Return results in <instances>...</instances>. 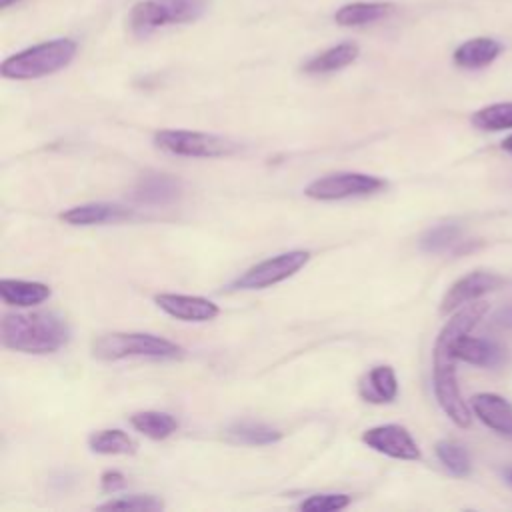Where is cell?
<instances>
[{"instance_id":"obj_1","label":"cell","mask_w":512,"mask_h":512,"mask_svg":"<svg viewBox=\"0 0 512 512\" xmlns=\"http://www.w3.org/2000/svg\"><path fill=\"white\" fill-rule=\"evenodd\" d=\"M2 344L24 354H52L60 350L68 338V322L56 312L6 314L0 324Z\"/></svg>"},{"instance_id":"obj_2","label":"cell","mask_w":512,"mask_h":512,"mask_svg":"<svg viewBox=\"0 0 512 512\" xmlns=\"http://www.w3.org/2000/svg\"><path fill=\"white\" fill-rule=\"evenodd\" d=\"M76 50L78 46L70 38L42 42L8 56L0 66V74L12 80L42 78L66 68L76 56Z\"/></svg>"},{"instance_id":"obj_3","label":"cell","mask_w":512,"mask_h":512,"mask_svg":"<svg viewBox=\"0 0 512 512\" xmlns=\"http://www.w3.org/2000/svg\"><path fill=\"white\" fill-rule=\"evenodd\" d=\"M182 348L162 336L146 332H112L98 336L92 342V356L98 360H124V358H178Z\"/></svg>"},{"instance_id":"obj_4","label":"cell","mask_w":512,"mask_h":512,"mask_svg":"<svg viewBox=\"0 0 512 512\" xmlns=\"http://www.w3.org/2000/svg\"><path fill=\"white\" fill-rule=\"evenodd\" d=\"M456 358L450 352V336L442 328L436 336L434 350H432V382L434 394L440 408L456 426H470L472 414L460 394L458 380H456Z\"/></svg>"},{"instance_id":"obj_5","label":"cell","mask_w":512,"mask_h":512,"mask_svg":"<svg viewBox=\"0 0 512 512\" xmlns=\"http://www.w3.org/2000/svg\"><path fill=\"white\" fill-rule=\"evenodd\" d=\"M204 8V0H142L130 12V28L146 36L162 26L194 22Z\"/></svg>"},{"instance_id":"obj_6","label":"cell","mask_w":512,"mask_h":512,"mask_svg":"<svg viewBox=\"0 0 512 512\" xmlns=\"http://www.w3.org/2000/svg\"><path fill=\"white\" fill-rule=\"evenodd\" d=\"M154 144L168 154L188 158H220L238 150L230 138L196 130H160L154 134Z\"/></svg>"},{"instance_id":"obj_7","label":"cell","mask_w":512,"mask_h":512,"mask_svg":"<svg viewBox=\"0 0 512 512\" xmlns=\"http://www.w3.org/2000/svg\"><path fill=\"white\" fill-rule=\"evenodd\" d=\"M386 188V182L372 174L362 172H336L322 178L312 180L304 194L312 200H344V198H358V196H370Z\"/></svg>"},{"instance_id":"obj_8","label":"cell","mask_w":512,"mask_h":512,"mask_svg":"<svg viewBox=\"0 0 512 512\" xmlns=\"http://www.w3.org/2000/svg\"><path fill=\"white\" fill-rule=\"evenodd\" d=\"M310 260V252L306 250H288L282 254H276L272 258H266L252 268H248L242 276H238L232 282V288L240 290H262L268 286H274L282 280H288L294 276L300 268L306 266Z\"/></svg>"},{"instance_id":"obj_9","label":"cell","mask_w":512,"mask_h":512,"mask_svg":"<svg viewBox=\"0 0 512 512\" xmlns=\"http://www.w3.org/2000/svg\"><path fill=\"white\" fill-rule=\"evenodd\" d=\"M362 442L396 460H418L420 458V448L416 444V440L412 438V434L400 426V424H382V426H374L368 428L362 434Z\"/></svg>"},{"instance_id":"obj_10","label":"cell","mask_w":512,"mask_h":512,"mask_svg":"<svg viewBox=\"0 0 512 512\" xmlns=\"http://www.w3.org/2000/svg\"><path fill=\"white\" fill-rule=\"evenodd\" d=\"M506 280L494 272H484V270H476V272H468L466 276L458 278L448 292L444 294L442 302H440V312L442 314H450L456 312L458 308H462L468 302H474L476 298H480L486 292H492L496 288H500Z\"/></svg>"},{"instance_id":"obj_11","label":"cell","mask_w":512,"mask_h":512,"mask_svg":"<svg viewBox=\"0 0 512 512\" xmlns=\"http://www.w3.org/2000/svg\"><path fill=\"white\" fill-rule=\"evenodd\" d=\"M156 306L166 312L168 316L184 322H208L218 316V306L202 296H190V294H156L154 296Z\"/></svg>"},{"instance_id":"obj_12","label":"cell","mask_w":512,"mask_h":512,"mask_svg":"<svg viewBox=\"0 0 512 512\" xmlns=\"http://www.w3.org/2000/svg\"><path fill=\"white\" fill-rule=\"evenodd\" d=\"M182 192L180 182L170 176V174H160V172H150L138 178L132 198L140 204H150V206H166L178 200Z\"/></svg>"},{"instance_id":"obj_13","label":"cell","mask_w":512,"mask_h":512,"mask_svg":"<svg viewBox=\"0 0 512 512\" xmlns=\"http://www.w3.org/2000/svg\"><path fill=\"white\" fill-rule=\"evenodd\" d=\"M474 414L494 432L512 436V404L492 392H480L472 396Z\"/></svg>"},{"instance_id":"obj_14","label":"cell","mask_w":512,"mask_h":512,"mask_svg":"<svg viewBox=\"0 0 512 512\" xmlns=\"http://www.w3.org/2000/svg\"><path fill=\"white\" fill-rule=\"evenodd\" d=\"M130 216H132V210L120 204L90 202V204L68 208L66 212L60 214V220H64L70 226H94V224H106V222H120Z\"/></svg>"},{"instance_id":"obj_15","label":"cell","mask_w":512,"mask_h":512,"mask_svg":"<svg viewBox=\"0 0 512 512\" xmlns=\"http://www.w3.org/2000/svg\"><path fill=\"white\" fill-rule=\"evenodd\" d=\"M358 394L372 404H386L398 396V380L390 366H374L358 382Z\"/></svg>"},{"instance_id":"obj_16","label":"cell","mask_w":512,"mask_h":512,"mask_svg":"<svg viewBox=\"0 0 512 512\" xmlns=\"http://www.w3.org/2000/svg\"><path fill=\"white\" fill-rule=\"evenodd\" d=\"M500 52H502V44L498 40L488 36H478L462 42L454 50L452 58H454V64L460 68L478 70L492 64L500 56Z\"/></svg>"},{"instance_id":"obj_17","label":"cell","mask_w":512,"mask_h":512,"mask_svg":"<svg viewBox=\"0 0 512 512\" xmlns=\"http://www.w3.org/2000/svg\"><path fill=\"white\" fill-rule=\"evenodd\" d=\"M0 296L8 306L16 308H30L50 298L48 284L30 282V280H16V278H2L0 280Z\"/></svg>"},{"instance_id":"obj_18","label":"cell","mask_w":512,"mask_h":512,"mask_svg":"<svg viewBox=\"0 0 512 512\" xmlns=\"http://www.w3.org/2000/svg\"><path fill=\"white\" fill-rule=\"evenodd\" d=\"M358 46L352 44V42H342V44H336L316 56H312L304 66L302 70L306 74H328V72H336V70H342L346 68L348 64H352L356 58H358Z\"/></svg>"},{"instance_id":"obj_19","label":"cell","mask_w":512,"mask_h":512,"mask_svg":"<svg viewBox=\"0 0 512 512\" xmlns=\"http://www.w3.org/2000/svg\"><path fill=\"white\" fill-rule=\"evenodd\" d=\"M392 10L388 2H352L336 10L334 20L340 26H364L384 18Z\"/></svg>"},{"instance_id":"obj_20","label":"cell","mask_w":512,"mask_h":512,"mask_svg":"<svg viewBox=\"0 0 512 512\" xmlns=\"http://www.w3.org/2000/svg\"><path fill=\"white\" fill-rule=\"evenodd\" d=\"M228 438L240 444H248V446H268L274 444L282 438V432L262 424V422H254V420H240L228 426L226 430Z\"/></svg>"},{"instance_id":"obj_21","label":"cell","mask_w":512,"mask_h":512,"mask_svg":"<svg viewBox=\"0 0 512 512\" xmlns=\"http://www.w3.org/2000/svg\"><path fill=\"white\" fill-rule=\"evenodd\" d=\"M130 424L134 430H138L140 434H144L152 440H164L178 428L176 418L172 414L160 412V410L134 412L130 416Z\"/></svg>"},{"instance_id":"obj_22","label":"cell","mask_w":512,"mask_h":512,"mask_svg":"<svg viewBox=\"0 0 512 512\" xmlns=\"http://www.w3.org/2000/svg\"><path fill=\"white\" fill-rule=\"evenodd\" d=\"M88 446H90L92 452L106 454V456L134 454L136 452V442L126 432H122L118 428L92 432L90 438H88Z\"/></svg>"},{"instance_id":"obj_23","label":"cell","mask_w":512,"mask_h":512,"mask_svg":"<svg viewBox=\"0 0 512 512\" xmlns=\"http://www.w3.org/2000/svg\"><path fill=\"white\" fill-rule=\"evenodd\" d=\"M460 226L446 222V224H436L428 228L422 238H420V248L428 254H440L450 250L456 242H460Z\"/></svg>"},{"instance_id":"obj_24","label":"cell","mask_w":512,"mask_h":512,"mask_svg":"<svg viewBox=\"0 0 512 512\" xmlns=\"http://www.w3.org/2000/svg\"><path fill=\"white\" fill-rule=\"evenodd\" d=\"M436 456L438 460L442 462V466L452 474V476H458V478H464L470 474L472 470V462H470V456L466 452V448L458 442H452V440H440L436 444Z\"/></svg>"},{"instance_id":"obj_25","label":"cell","mask_w":512,"mask_h":512,"mask_svg":"<svg viewBox=\"0 0 512 512\" xmlns=\"http://www.w3.org/2000/svg\"><path fill=\"white\" fill-rule=\"evenodd\" d=\"M472 124L480 130H504L512 128V102H496L480 108L472 116Z\"/></svg>"},{"instance_id":"obj_26","label":"cell","mask_w":512,"mask_h":512,"mask_svg":"<svg viewBox=\"0 0 512 512\" xmlns=\"http://www.w3.org/2000/svg\"><path fill=\"white\" fill-rule=\"evenodd\" d=\"M100 510H162L164 502L152 494H130L112 498L98 506Z\"/></svg>"},{"instance_id":"obj_27","label":"cell","mask_w":512,"mask_h":512,"mask_svg":"<svg viewBox=\"0 0 512 512\" xmlns=\"http://www.w3.org/2000/svg\"><path fill=\"white\" fill-rule=\"evenodd\" d=\"M350 504L348 494H312L300 502V510L306 512H332L342 510Z\"/></svg>"},{"instance_id":"obj_28","label":"cell","mask_w":512,"mask_h":512,"mask_svg":"<svg viewBox=\"0 0 512 512\" xmlns=\"http://www.w3.org/2000/svg\"><path fill=\"white\" fill-rule=\"evenodd\" d=\"M100 486H102V492L106 494H114L118 490H122L126 486V476L118 470H106L102 476H100Z\"/></svg>"},{"instance_id":"obj_29","label":"cell","mask_w":512,"mask_h":512,"mask_svg":"<svg viewBox=\"0 0 512 512\" xmlns=\"http://www.w3.org/2000/svg\"><path fill=\"white\" fill-rule=\"evenodd\" d=\"M494 324L496 326H502V328H512V304L500 308L496 314H494Z\"/></svg>"},{"instance_id":"obj_30","label":"cell","mask_w":512,"mask_h":512,"mask_svg":"<svg viewBox=\"0 0 512 512\" xmlns=\"http://www.w3.org/2000/svg\"><path fill=\"white\" fill-rule=\"evenodd\" d=\"M502 150H506V152H510V154H512V134H510L508 138H504V140H502Z\"/></svg>"},{"instance_id":"obj_31","label":"cell","mask_w":512,"mask_h":512,"mask_svg":"<svg viewBox=\"0 0 512 512\" xmlns=\"http://www.w3.org/2000/svg\"><path fill=\"white\" fill-rule=\"evenodd\" d=\"M504 476H506V480H508V484L512 486V468H506L504 470Z\"/></svg>"},{"instance_id":"obj_32","label":"cell","mask_w":512,"mask_h":512,"mask_svg":"<svg viewBox=\"0 0 512 512\" xmlns=\"http://www.w3.org/2000/svg\"><path fill=\"white\" fill-rule=\"evenodd\" d=\"M14 2H18V0H0V8H8Z\"/></svg>"}]
</instances>
